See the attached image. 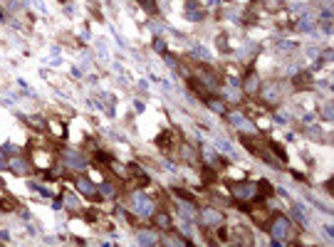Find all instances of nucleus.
Wrapping results in <instances>:
<instances>
[{
  "mask_svg": "<svg viewBox=\"0 0 334 247\" xmlns=\"http://www.w3.org/2000/svg\"><path fill=\"white\" fill-rule=\"evenodd\" d=\"M8 168L18 176H27L30 173V161L25 156H13V158H8Z\"/></svg>",
  "mask_w": 334,
  "mask_h": 247,
  "instance_id": "nucleus-12",
  "label": "nucleus"
},
{
  "mask_svg": "<svg viewBox=\"0 0 334 247\" xmlns=\"http://www.w3.org/2000/svg\"><path fill=\"white\" fill-rule=\"evenodd\" d=\"M297 30H300V32H312V30H314V20H312V15H305V18L297 20Z\"/></svg>",
  "mask_w": 334,
  "mask_h": 247,
  "instance_id": "nucleus-21",
  "label": "nucleus"
},
{
  "mask_svg": "<svg viewBox=\"0 0 334 247\" xmlns=\"http://www.w3.org/2000/svg\"><path fill=\"white\" fill-rule=\"evenodd\" d=\"M198 220L206 225V227H223L226 225V213H223L220 208H215V205H208V208H201L198 210Z\"/></svg>",
  "mask_w": 334,
  "mask_h": 247,
  "instance_id": "nucleus-5",
  "label": "nucleus"
},
{
  "mask_svg": "<svg viewBox=\"0 0 334 247\" xmlns=\"http://www.w3.org/2000/svg\"><path fill=\"white\" fill-rule=\"evenodd\" d=\"M62 205H67L69 210H80V208H82V200H80V195H77V193L67 190V193L62 195Z\"/></svg>",
  "mask_w": 334,
  "mask_h": 247,
  "instance_id": "nucleus-18",
  "label": "nucleus"
},
{
  "mask_svg": "<svg viewBox=\"0 0 334 247\" xmlns=\"http://www.w3.org/2000/svg\"><path fill=\"white\" fill-rule=\"evenodd\" d=\"M280 97H282V84L275 79V82H270V84H265L263 87V92H260V99H263L265 104H277L280 102Z\"/></svg>",
  "mask_w": 334,
  "mask_h": 247,
  "instance_id": "nucleus-9",
  "label": "nucleus"
},
{
  "mask_svg": "<svg viewBox=\"0 0 334 247\" xmlns=\"http://www.w3.org/2000/svg\"><path fill=\"white\" fill-rule=\"evenodd\" d=\"M230 193L238 203H260L265 200L263 195H260V183L255 181H240V183H233L230 185Z\"/></svg>",
  "mask_w": 334,
  "mask_h": 247,
  "instance_id": "nucleus-3",
  "label": "nucleus"
},
{
  "mask_svg": "<svg viewBox=\"0 0 334 247\" xmlns=\"http://www.w3.org/2000/svg\"><path fill=\"white\" fill-rule=\"evenodd\" d=\"M218 94H220L223 99H226L228 104H240V102H243V89H238V87H230V84H220Z\"/></svg>",
  "mask_w": 334,
  "mask_h": 247,
  "instance_id": "nucleus-11",
  "label": "nucleus"
},
{
  "mask_svg": "<svg viewBox=\"0 0 334 247\" xmlns=\"http://www.w3.org/2000/svg\"><path fill=\"white\" fill-rule=\"evenodd\" d=\"M60 156H62V166L74 171V173H84L89 168V158L82 151H77V148H62Z\"/></svg>",
  "mask_w": 334,
  "mask_h": 247,
  "instance_id": "nucleus-4",
  "label": "nucleus"
},
{
  "mask_svg": "<svg viewBox=\"0 0 334 247\" xmlns=\"http://www.w3.org/2000/svg\"><path fill=\"white\" fill-rule=\"evenodd\" d=\"M268 230H270V237H272V245H287L292 240V220L282 213H275L268 223Z\"/></svg>",
  "mask_w": 334,
  "mask_h": 247,
  "instance_id": "nucleus-2",
  "label": "nucleus"
},
{
  "mask_svg": "<svg viewBox=\"0 0 334 247\" xmlns=\"http://www.w3.org/2000/svg\"><path fill=\"white\" fill-rule=\"evenodd\" d=\"M196 77L201 79L198 84H201V87H206L208 92H218V89H220V84H223L220 77H218L210 67H206V64H201V67L196 69Z\"/></svg>",
  "mask_w": 334,
  "mask_h": 247,
  "instance_id": "nucleus-6",
  "label": "nucleus"
},
{
  "mask_svg": "<svg viewBox=\"0 0 334 247\" xmlns=\"http://www.w3.org/2000/svg\"><path fill=\"white\" fill-rule=\"evenodd\" d=\"M97 195H99V198H106V200H114V198L119 195V188L111 183V181H102V183H97Z\"/></svg>",
  "mask_w": 334,
  "mask_h": 247,
  "instance_id": "nucleus-15",
  "label": "nucleus"
},
{
  "mask_svg": "<svg viewBox=\"0 0 334 247\" xmlns=\"http://www.w3.org/2000/svg\"><path fill=\"white\" fill-rule=\"evenodd\" d=\"M178 151H181V156H183V161L186 163H191V166H198V151L193 148V146H188V144H181L178 146Z\"/></svg>",
  "mask_w": 334,
  "mask_h": 247,
  "instance_id": "nucleus-16",
  "label": "nucleus"
},
{
  "mask_svg": "<svg viewBox=\"0 0 334 247\" xmlns=\"http://www.w3.org/2000/svg\"><path fill=\"white\" fill-rule=\"evenodd\" d=\"M129 210L134 218H141V220H151V215L159 210V205L154 198H148L144 190H131L129 193Z\"/></svg>",
  "mask_w": 334,
  "mask_h": 247,
  "instance_id": "nucleus-1",
  "label": "nucleus"
},
{
  "mask_svg": "<svg viewBox=\"0 0 334 247\" xmlns=\"http://www.w3.org/2000/svg\"><path fill=\"white\" fill-rule=\"evenodd\" d=\"M151 47H154V52H159V55L168 52V45H166V40H164V37H154V42H151Z\"/></svg>",
  "mask_w": 334,
  "mask_h": 247,
  "instance_id": "nucleus-25",
  "label": "nucleus"
},
{
  "mask_svg": "<svg viewBox=\"0 0 334 247\" xmlns=\"http://www.w3.org/2000/svg\"><path fill=\"white\" fill-rule=\"evenodd\" d=\"M290 220L294 223V225H302V227H307L310 223H307V215H305V210L302 208H297V205H294V208L290 210Z\"/></svg>",
  "mask_w": 334,
  "mask_h": 247,
  "instance_id": "nucleus-19",
  "label": "nucleus"
},
{
  "mask_svg": "<svg viewBox=\"0 0 334 247\" xmlns=\"http://www.w3.org/2000/svg\"><path fill=\"white\" fill-rule=\"evenodd\" d=\"M228 121L233 124L238 131H243V134H257V124H252L243 111H230V114H228Z\"/></svg>",
  "mask_w": 334,
  "mask_h": 247,
  "instance_id": "nucleus-7",
  "label": "nucleus"
},
{
  "mask_svg": "<svg viewBox=\"0 0 334 247\" xmlns=\"http://www.w3.org/2000/svg\"><path fill=\"white\" fill-rule=\"evenodd\" d=\"M186 20L188 22H201L203 20V10L198 5V0H186Z\"/></svg>",
  "mask_w": 334,
  "mask_h": 247,
  "instance_id": "nucleus-13",
  "label": "nucleus"
},
{
  "mask_svg": "<svg viewBox=\"0 0 334 247\" xmlns=\"http://www.w3.org/2000/svg\"><path fill=\"white\" fill-rule=\"evenodd\" d=\"M191 57H193V60H196V62H198V57H201V62H203V64H206V62H208V60H210V52H208V50H206V47H203V45H196V47H193V50H191Z\"/></svg>",
  "mask_w": 334,
  "mask_h": 247,
  "instance_id": "nucleus-20",
  "label": "nucleus"
},
{
  "mask_svg": "<svg viewBox=\"0 0 334 247\" xmlns=\"http://www.w3.org/2000/svg\"><path fill=\"white\" fill-rule=\"evenodd\" d=\"M3 168H8V156H5L3 148H0V171H3Z\"/></svg>",
  "mask_w": 334,
  "mask_h": 247,
  "instance_id": "nucleus-28",
  "label": "nucleus"
},
{
  "mask_svg": "<svg viewBox=\"0 0 334 247\" xmlns=\"http://www.w3.org/2000/svg\"><path fill=\"white\" fill-rule=\"evenodd\" d=\"M240 89H243V94H248V97H255V94L260 92V77H257V74H248V77L243 79Z\"/></svg>",
  "mask_w": 334,
  "mask_h": 247,
  "instance_id": "nucleus-14",
  "label": "nucleus"
},
{
  "mask_svg": "<svg viewBox=\"0 0 334 247\" xmlns=\"http://www.w3.org/2000/svg\"><path fill=\"white\" fill-rule=\"evenodd\" d=\"M0 240L8 242V240H10V232H8V230H0Z\"/></svg>",
  "mask_w": 334,
  "mask_h": 247,
  "instance_id": "nucleus-29",
  "label": "nucleus"
},
{
  "mask_svg": "<svg viewBox=\"0 0 334 247\" xmlns=\"http://www.w3.org/2000/svg\"><path fill=\"white\" fill-rule=\"evenodd\" d=\"M139 5H141L146 13H156V10H159V5H154L151 0H139Z\"/></svg>",
  "mask_w": 334,
  "mask_h": 247,
  "instance_id": "nucleus-27",
  "label": "nucleus"
},
{
  "mask_svg": "<svg viewBox=\"0 0 334 247\" xmlns=\"http://www.w3.org/2000/svg\"><path fill=\"white\" fill-rule=\"evenodd\" d=\"M215 148H218V151H223V153H228V156H235L233 144H230V141H226V139H215Z\"/></svg>",
  "mask_w": 334,
  "mask_h": 247,
  "instance_id": "nucleus-24",
  "label": "nucleus"
},
{
  "mask_svg": "<svg viewBox=\"0 0 334 247\" xmlns=\"http://www.w3.org/2000/svg\"><path fill=\"white\" fill-rule=\"evenodd\" d=\"M136 245H144V247H151V245H161V235L159 230H151V227H139L136 235H134Z\"/></svg>",
  "mask_w": 334,
  "mask_h": 247,
  "instance_id": "nucleus-8",
  "label": "nucleus"
},
{
  "mask_svg": "<svg viewBox=\"0 0 334 247\" xmlns=\"http://www.w3.org/2000/svg\"><path fill=\"white\" fill-rule=\"evenodd\" d=\"M94 158H97V163H109V166H111V161H114V156L106 153V151H97Z\"/></svg>",
  "mask_w": 334,
  "mask_h": 247,
  "instance_id": "nucleus-26",
  "label": "nucleus"
},
{
  "mask_svg": "<svg viewBox=\"0 0 334 247\" xmlns=\"http://www.w3.org/2000/svg\"><path fill=\"white\" fill-rule=\"evenodd\" d=\"M151 220H154V225H156L159 230H173V220H171V215L164 213V210H161V213L156 210V213L151 215Z\"/></svg>",
  "mask_w": 334,
  "mask_h": 247,
  "instance_id": "nucleus-17",
  "label": "nucleus"
},
{
  "mask_svg": "<svg viewBox=\"0 0 334 247\" xmlns=\"http://www.w3.org/2000/svg\"><path fill=\"white\" fill-rule=\"evenodd\" d=\"M74 188H77V193L84 195V198H94L97 195V183L89 181L87 176H80V173H77V178H74Z\"/></svg>",
  "mask_w": 334,
  "mask_h": 247,
  "instance_id": "nucleus-10",
  "label": "nucleus"
},
{
  "mask_svg": "<svg viewBox=\"0 0 334 247\" xmlns=\"http://www.w3.org/2000/svg\"><path fill=\"white\" fill-rule=\"evenodd\" d=\"M206 104H208V109H210V111H215V114H226V104L218 102L215 97H206Z\"/></svg>",
  "mask_w": 334,
  "mask_h": 247,
  "instance_id": "nucleus-22",
  "label": "nucleus"
},
{
  "mask_svg": "<svg viewBox=\"0 0 334 247\" xmlns=\"http://www.w3.org/2000/svg\"><path fill=\"white\" fill-rule=\"evenodd\" d=\"M27 124H30V126H35V129H40V131H45V129H47V121H45V116H40V114L27 116Z\"/></svg>",
  "mask_w": 334,
  "mask_h": 247,
  "instance_id": "nucleus-23",
  "label": "nucleus"
}]
</instances>
